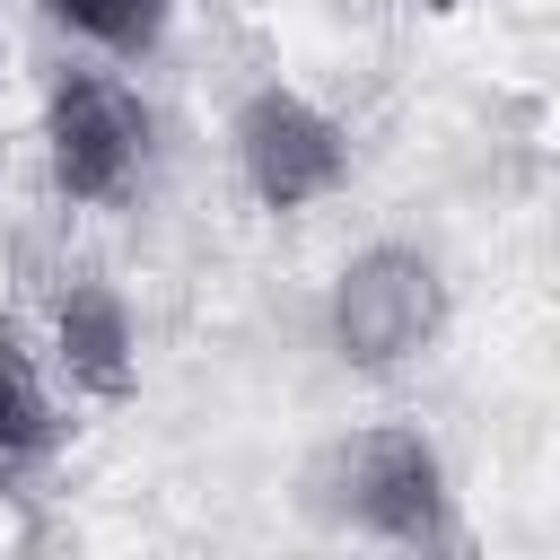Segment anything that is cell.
Here are the masks:
<instances>
[{
    "label": "cell",
    "instance_id": "obj_7",
    "mask_svg": "<svg viewBox=\"0 0 560 560\" xmlns=\"http://www.w3.org/2000/svg\"><path fill=\"white\" fill-rule=\"evenodd\" d=\"M166 9H175V0H44V18L70 26V35L96 44V52H149V44L166 35Z\"/></svg>",
    "mask_w": 560,
    "mask_h": 560
},
{
    "label": "cell",
    "instance_id": "obj_4",
    "mask_svg": "<svg viewBox=\"0 0 560 560\" xmlns=\"http://www.w3.org/2000/svg\"><path fill=\"white\" fill-rule=\"evenodd\" d=\"M236 166H245L262 210H306V201H324L341 184L350 149H341V122L324 105H306L298 88L271 79V88H254L236 105Z\"/></svg>",
    "mask_w": 560,
    "mask_h": 560
},
{
    "label": "cell",
    "instance_id": "obj_3",
    "mask_svg": "<svg viewBox=\"0 0 560 560\" xmlns=\"http://www.w3.org/2000/svg\"><path fill=\"white\" fill-rule=\"evenodd\" d=\"M324 490L350 525L385 542H438L446 534V464L420 429H359L324 455Z\"/></svg>",
    "mask_w": 560,
    "mask_h": 560
},
{
    "label": "cell",
    "instance_id": "obj_5",
    "mask_svg": "<svg viewBox=\"0 0 560 560\" xmlns=\"http://www.w3.org/2000/svg\"><path fill=\"white\" fill-rule=\"evenodd\" d=\"M52 332H61V368L88 394H105V402L131 394V315H122V298L105 280H79L61 298V315H52Z\"/></svg>",
    "mask_w": 560,
    "mask_h": 560
},
{
    "label": "cell",
    "instance_id": "obj_6",
    "mask_svg": "<svg viewBox=\"0 0 560 560\" xmlns=\"http://www.w3.org/2000/svg\"><path fill=\"white\" fill-rule=\"evenodd\" d=\"M52 394H44V368H35V350L0 324V455H35V446H52Z\"/></svg>",
    "mask_w": 560,
    "mask_h": 560
},
{
    "label": "cell",
    "instance_id": "obj_1",
    "mask_svg": "<svg viewBox=\"0 0 560 560\" xmlns=\"http://www.w3.org/2000/svg\"><path fill=\"white\" fill-rule=\"evenodd\" d=\"M446 324V280L411 245H368L332 280V350L350 368H402L438 341Z\"/></svg>",
    "mask_w": 560,
    "mask_h": 560
},
{
    "label": "cell",
    "instance_id": "obj_2",
    "mask_svg": "<svg viewBox=\"0 0 560 560\" xmlns=\"http://www.w3.org/2000/svg\"><path fill=\"white\" fill-rule=\"evenodd\" d=\"M149 158V114L122 79L105 70H70L44 96V166L61 201H122L131 175Z\"/></svg>",
    "mask_w": 560,
    "mask_h": 560
}]
</instances>
